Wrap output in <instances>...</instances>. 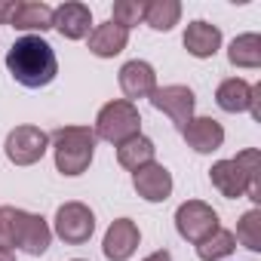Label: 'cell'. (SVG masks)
Returning <instances> with one entry per match:
<instances>
[{
	"label": "cell",
	"instance_id": "cell-1",
	"mask_svg": "<svg viewBox=\"0 0 261 261\" xmlns=\"http://www.w3.org/2000/svg\"><path fill=\"white\" fill-rule=\"evenodd\" d=\"M7 71L13 80L25 89H43L56 80L59 74V59L56 49L40 37V34H25L19 37L10 53H7Z\"/></svg>",
	"mask_w": 261,
	"mask_h": 261
},
{
	"label": "cell",
	"instance_id": "cell-2",
	"mask_svg": "<svg viewBox=\"0 0 261 261\" xmlns=\"http://www.w3.org/2000/svg\"><path fill=\"white\" fill-rule=\"evenodd\" d=\"M95 133L89 126H62L49 136V148H53V160L56 169L68 178H77L89 169L92 157H95Z\"/></svg>",
	"mask_w": 261,
	"mask_h": 261
},
{
	"label": "cell",
	"instance_id": "cell-3",
	"mask_svg": "<svg viewBox=\"0 0 261 261\" xmlns=\"http://www.w3.org/2000/svg\"><path fill=\"white\" fill-rule=\"evenodd\" d=\"M95 139L120 148L123 142L142 136V114L133 101L126 98H114L108 105H101V111L95 114V126H92Z\"/></svg>",
	"mask_w": 261,
	"mask_h": 261
},
{
	"label": "cell",
	"instance_id": "cell-4",
	"mask_svg": "<svg viewBox=\"0 0 261 261\" xmlns=\"http://www.w3.org/2000/svg\"><path fill=\"white\" fill-rule=\"evenodd\" d=\"M53 233L68 246H83L95 233V212L80 200H68V203H62L56 209Z\"/></svg>",
	"mask_w": 261,
	"mask_h": 261
},
{
	"label": "cell",
	"instance_id": "cell-5",
	"mask_svg": "<svg viewBox=\"0 0 261 261\" xmlns=\"http://www.w3.org/2000/svg\"><path fill=\"white\" fill-rule=\"evenodd\" d=\"M218 227H221L218 212L209 203H203V200H185L175 209V230H178L181 240H188L194 246L203 243L206 237H212Z\"/></svg>",
	"mask_w": 261,
	"mask_h": 261
},
{
	"label": "cell",
	"instance_id": "cell-6",
	"mask_svg": "<svg viewBox=\"0 0 261 261\" xmlns=\"http://www.w3.org/2000/svg\"><path fill=\"white\" fill-rule=\"evenodd\" d=\"M49 151V136L40 126H16L10 129V136L4 142V154L13 166H34L43 160V154Z\"/></svg>",
	"mask_w": 261,
	"mask_h": 261
},
{
	"label": "cell",
	"instance_id": "cell-7",
	"mask_svg": "<svg viewBox=\"0 0 261 261\" xmlns=\"http://www.w3.org/2000/svg\"><path fill=\"white\" fill-rule=\"evenodd\" d=\"M215 105L227 114H252V120H261V83H249L243 77H227L215 89Z\"/></svg>",
	"mask_w": 261,
	"mask_h": 261
},
{
	"label": "cell",
	"instance_id": "cell-8",
	"mask_svg": "<svg viewBox=\"0 0 261 261\" xmlns=\"http://www.w3.org/2000/svg\"><path fill=\"white\" fill-rule=\"evenodd\" d=\"M151 105L154 111L166 114L178 129H185L191 120H194V108H197V95L191 86H181V83H169V86H157L151 92Z\"/></svg>",
	"mask_w": 261,
	"mask_h": 261
},
{
	"label": "cell",
	"instance_id": "cell-9",
	"mask_svg": "<svg viewBox=\"0 0 261 261\" xmlns=\"http://www.w3.org/2000/svg\"><path fill=\"white\" fill-rule=\"evenodd\" d=\"M142 243V230L133 218H117L111 221V227L105 230V240H101V252L108 261H129L136 255Z\"/></svg>",
	"mask_w": 261,
	"mask_h": 261
},
{
	"label": "cell",
	"instance_id": "cell-10",
	"mask_svg": "<svg viewBox=\"0 0 261 261\" xmlns=\"http://www.w3.org/2000/svg\"><path fill=\"white\" fill-rule=\"evenodd\" d=\"M133 188H136V194L145 203H166L172 197L175 181H172V172L163 163L154 160V163H148V166L133 172Z\"/></svg>",
	"mask_w": 261,
	"mask_h": 261
},
{
	"label": "cell",
	"instance_id": "cell-11",
	"mask_svg": "<svg viewBox=\"0 0 261 261\" xmlns=\"http://www.w3.org/2000/svg\"><path fill=\"white\" fill-rule=\"evenodd\" d=\"M53 243V227L43 215L37 212H19V227H16V249H22L25 255L40 258Z\"/></svg>",
	"mask_w": 261,
	"mask_h": 261
},
{
	"label": "cell",
	"instance_id": "cell-12",
	"mask_svg": "<svg viewBox=\"0 0 261 261\" xmlns=\"http://www.w3.org/2000/svg\"><path fill=\"white\" fill-rule=\"evenodd\" d=\"M126 101H139V98H151V92L157 89V71L151 62L145 59H133V62H126L120 68V77H117Z\"/></svg>",
	"mask_w": 261,
	"mask_h": 261
},
{
	"label": "cell",
	"instance_id": "cell-13",
	"mask_svg": "<svg viewBox=\"0 0 261 261\" xmlns=\"http://www.w3.org/2000/svg\"><path fill=\"white\" fill-rule=\"evenodd\" d=\"M53 28L65 40H83L92 31V10L80 0H68V4L53 10Z\"/></svg>",
	"mask_w": 261,
	"mask_h": 261
},
{
	"label": "cell",
	"instance_id": "cell-14",
	"mask_svg": "<svg viewBox=\"0 0 261 261\" xmlns=\"http://www.w3.org/2000/svg\"><path fill=\"white\" fill-rule=\"evenodd\" d=\"M181 136H185V142H188L191 151H197V154H215L224 145V126L215 117H194L181 129Z\"/></svg>",
	"mask_w": 261,
	"mask_h": 261
},
{
	"label": "cell",
	"instance_id": "cell-15",
	"mask_svg": "<svg viewBox=\"0 0 261 261\" xmlns=\"http://www.w3.org/2000/svg\"><path fill=\"white\" fill-rule=\"evenodd\" d=\"M188 56L194 59H212L218 49H221V28L206 22V19H194L188 28H185V37H181Z\"/></svg>",
	"mask_w": 261,
	"mask_h": 261
},
{
	"label": "cell",
	"instance_id": "cell-16",
	"mask_svg": "<svg viewBox=\"0 0 261 261\" xmlns=\"http://www.w3.org/2000/svg\"><path fill=\"white\" fill-rule=\"evenodd\" d=\"M126 43H129V31L114 25L111 19L101 25H92V31H89V53L95 59H114L126 49Z\"/></svg>",
	"mask_w": 261,
	"mask_h": 261
},
{
	"label": "cell",
	"instance_id": "cell-17",
	"mask_svg": "<svg viewBox=\"0 0 261 261\" xmlns=\"http://www.w3.org/2000/svg\"><path fill=\"white\" fill-rule=\"evenodd\" d=\"M209 181H212V188H215L221 197H227V200H240V197H246V191H249V181H246L243 169H240L233 160H218V163H212Z\"/></svg>",
	"mask_w": 261,
	"mask_h": 261
},
{
	"label": "cell",
	"instance_id": "cell-18",
	"mask_svg": "<svg viewBox=\"0 0 261 261\" xmlns=\"http://www.w3.org/2000/svg\"><path fill=\"white\" fill-rule=\"evenodd\" d=\"M16 31H49L53 28V7L43 0H19L16 16L10 22Z\"/></svg>",
	"mask_w": 261,
	"mask_h": 261
},
{
	"label": "cell",
	"instance_id": "cell-19",
	"mask_svg": "<svg viewBox=\"0 0 261 261\" xmlns=\"http://www.w3.org/2000/svg\"><path fill=\"white\" fill-rule=\"evenodd\" d=\"M154 157H157V145L148 136H136V139H129V142H123L117 148V163L123 169H129V172H136V169L154 163Z\"/></svg>",
	"mask_w": 261,
	"mask_h": 261
},
{
	"label": "cell",
	"instance_id": "cell-20",
	"mask_svg": "<svg viewBox=\"0 0 261 261\" xmlns=\"http://www.w3.org/2000/svg\"><path fill=\"white\" fill-rule=\"evenodd\" d=\"M227 62L233 68H246V71L261 68V37L255 31L233 37L230 46H227Z\"/></svg>",
	"mask_w": 261,
	"mask_h": 261
},
{
	"label": "cell",
	"instance_id": "cell-21",
	"mask_svg": "<svg viewBox=\"0 0 261 261\" xmlns=\"http://www.w3.org/2000/svg\"><path fill=\"white\" fill-rule=\"evenodd\" d=\"M181 22V4L178 0H148L145 4V25L154 31H172Z\"/></svg>",
	"mask_w": 261,
	"mask_h": 261
},
{
	"label": "cell",
	"instance_id": "cell-22",
	"mask_svg": "<svg viewBox=\"0 0 261 261\" xmlns=\"http://www.w3.org/2000/svg\"><path fill=\"white\" fill-rule=\"evenodd\" d=\"M233 249H237V237L227 227H218L212 237H206L203 243H197L200 261H224V258L233 255Z\"/></svg>",
	"mask_w": 261,
	"mask_h": 261
},
{
	"label": "cell",
	"instance_id": "cell-23",
	"mask_svg": "<svg viewBox=\"0 0 261 261\" xmlns=\"http://www.w3.org/2000/svg\"><path fill=\"white\" fill-rule=\"evenodd\" d=\"M230 160L243 169V175H246V181H249L246 197H249L252 203H261V154H258L255 148H246V151H240V154L230 157Z\"/></svg>",
	"mask_w": 261,
	"mask_h": 261
},
{
	"label": "cell",
	"instance_id": "cell-24",
	"mask_svg": "<svg viewBox=\"0 0 261 261\" xmlns=\"http://www.w3.org/2000/svg\"><path fill=\"white\" fill-rule=\"evenodd\" d=\"M237 243H243L249 252H261V209H249L237 221Z\"/></svg>",
	"mask_w": 261,
	"mask_h": 261
},
{
	"label": "cell",
	"instance_id": "cell-25",
	"mask_svg": "<svg viewBox=\"0 0 261 261\" xmlns=\"http://www.w3.org/2000/svg\"><path fill=\"white\" fill-rule=\"evenodd\" d=\"M111 22L120 28H136L145 22V0H117L111 10Z\"/></svg>",
	"mask_w": 261,
	"mask_h": 261
},
{
	"label": "cell",
	"instance_id": "cell-26",
	"mask_svg": "<svg viewBox=\"0 0 261 261\" xmlns=\"http://www.w3.org/2000/svg\"><path fill=\"white\" fill-rule=\"evenodd\" d=\"M19 212L16 206H0V249H16V227H19Z\"/></svg>",
	"mask_w": 261,
	"mask_h": 261
},
{
	"label": "cell",
	"instance_id": "cell-27",
	"mask_svg": "<svg viewBox=\"0 0 261 261\" xmlns=\"http://www.w3.org/2000/svg\"><path fill=\"white\" fill-rule=\"evenodd\" d=\"M16 7H19V0H0V25H10L13 22Z\"/></svg>",
	"mask_w": 261,
	"mask_h": 261
},
{
	"label": "cell",
	"instance_id": "cell-28",
	"mask_svg": "<svg viewBox=\"0 0 261 261\" xmlns=\"http://www.w3.org/2000/svg\"><path fill=\"white\" fill-rule=\"evenodd\" d=\"M142 261H172V255H169L166 249H157V252H151V255L142 258Z\"/></svg>",
	"mask_w": 261,
	"mask_h": 261
},
{
	"label": "cell",
	"instance_id": "cell-29",
	"mask_svg": "<svg viewBox=\"0 0 261 261\" xmlns=\"http://www.w3.org/2000/svg\"><path fill=\"white\" fill-rule=\"evenodd\" d=\"M0 261H16V252H10V249H0Z\"/></svg>",
	"mask_w": 261,
	"mask_h": 261
},
{
	"label": "cell",
	"instance_id": "cell-30",
	"mask_svg": "<svg viewBox=\"0 0 261 261\" xmlns=\"http://www.w3.org/2000/svg\"><path fill=\"white\" fill-rule=\"evenodd\" d=\"M71 261H83V258H71Z\"/></svg>",
	"mask_w": 261,
	"mask_h": 261
}]
</instances>
